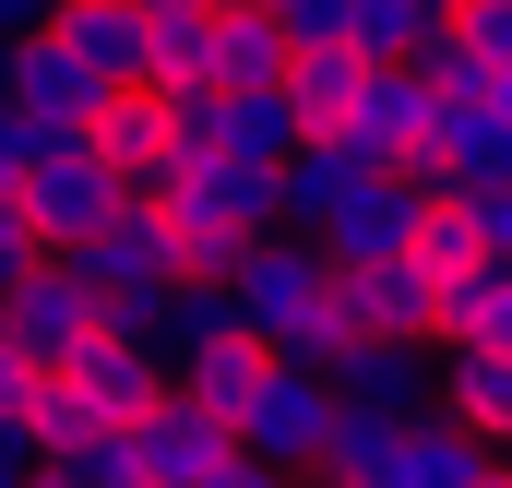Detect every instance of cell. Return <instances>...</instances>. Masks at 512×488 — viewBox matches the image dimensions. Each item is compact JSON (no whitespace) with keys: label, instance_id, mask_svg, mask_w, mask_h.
I'll return each mask as SVG.
<instances>
[{"label":"cell","instance_id":"obj_32","mask_svg":"<svg viewBox=\"0 0 512 488\" xmlns=\"http://www.w3.org/2000/svg\"><path fill=\"white\" fill-rule=\"evenodd\" d=\"M24 262H36V227H24V203H0V286H12Z\"/></svg>","mask_w":512,"mask_h":488},{"label":"cell","instance_id":"obj_36","mask_svg":"<svg viewBox=\"0 0 512 488\" xmlns=\"http://www.w3.org/2000/svg\"><path fill=\"white\" fill-rule=\"evenodd\" d=\"M24 488H84V477H60V465H36V477H24Z\"/></svg>","mask_w":512,"mask_h":488},{"label":"cell","instance_id":"obj_16","mask_svg":"<svg viewBox=\"0 0 512 488\" xmlns=\"http://www.w3.org/2000/svg\"><path fill=\"white\" fill-rule=\"evenodd\" d=\"M286 60H298V48H286V24H274L262 0H215V60H203V72H215L227 96H251V84H286Z\"/></svg>","mask_w":512,"mask_h":488},{"label":"cell","instance_id":"obj_29","mask_svg":"<svg viewBox=\"0 0 512 488\" xmlns=\"http://www.w3.org/2000/svg\"><path fill=\"white\" fill-rule=\"evenodd\" d=\"M36 358H0V453H36Z\"/></svg>","mask_w":512,"mask_h":488},{"label":"cell","instance_id":"obj_4","mask_svg":"<svg viewBox=\"0 0 512 488\" xmlns=\"http://www.w3.org/2000/svg\"><path fill=\"white\" fill-rule=\"evenodd\" d=\"M120 191H131V179L108 167V155H96V143H84V131H72V143H60L48 167H24V227H36V250H72V239H96Z\"/></svg>","mask_w":512,"mask_h":488},{"label":"cell","instance_id":"obj_31","mask_svg":"<svg viewBox=\"0 0 512 488\" xmlns=\"http://www.w3.org/2000/svg\"><path fill=\"white\" fill-rule=\"evenodd\" d=\"M465 203H477V227H489V250L512 262V179H489V191H465Z\"/></svg>","mask_w":512,"mask_h":488},{"label":"cell","instance_id":"obj_24","mask_svg":"<svg viewBox=\"0 0 512 488\" xmlns=\"http://www.w3.org/2000/svg\"><path fill=\"white\" fill-rule=\"evenodd\" d=\"M298 143V108H286V84H251V96H227V155H286Z\"/></svg>","mask_w":512,"mask_h":488},{"label":"cell","instance_id":"obj_13","mask_svg":"<svg viewBox=\"0 0 512 488\" xmlns=\"http://www.w3.org/2000/svg\"><path fill=\"white\" fill-rule=\"evenodd\" d=\"M48 36H60L96 84H155V72H143V12H131V0H60Z\"/></svg>","mask_w":512,"mask_h":488},{"label":"cell","instance_id":"obj_6","mask_svg":"<svg viewBox=\"0 0 512 488\" xmlns=\"http://www.w3.org/2000/svg\"><path fill=\"white\" fill-rule=\"evenodd\" d=\"M429 334H346L334 358H322V381H334V405H370V417H417L429 405Z\"/></svg>","mask_w":512,"mask_h":488},{"label":"cell","instance_id":"obj_19","mask_svg":"<svg viewBox=\"0 0 512 488\" xmlns=\"http://www.w3.org/2000/svg\"><path fill=\"white\" fill-rule=\"evenodd\" d=\"M143 12V72L155 84H191L215 60V0H131Z\"/></svg>","mask_w":512,"mask_h":488},{"label":"cell","instance_id":"obj_12","mask_svg":"<svg viewBox=\"0 0 512 488\" xmlns=\"http://www.w3.org/2000/svg\"><path fill=\"white\" fill-rule=\"evenodd\" d=\"M477 465H489V441H477L465 417L417 405V417L393 429V465H382V488H477Z\"/></svg>","mask_w":512,"mask_h":488},{"label":"cell","instance_id":"obj_26","mask_svg":"<svg viewBox=\"0 0 512 488\" xmlns=\"http://www.w3.org/2000/svg\"><path fill=\"white\" fill-rule=\"evenodd\" d=\"M60 477H84V488H143V465H131V429H84L72 453H48Z\"/></svg>","mask_w":512,"mask_h":488},{"label":"cell","instance_id":"obj_1","mask_svg":"<svg viewBox=\"0 0 512 488\" xmlns=\"http://www.w3.org/2000/svg\"><path fill=\"white\" fill-rule=\"evenodd\" d=\"M227 298H239V334H251L262 358H334L346 346L334 334V262H322V239H298V227H262L227 262Z\"/></svg>","mask_w":512,"mask_h":488},{"label":"cell","instance_id":"obj_15","mask_svg":"<svg viewBox=\"0 0 512 488\" xmlns=\"http://www.w3.org/2000/svg\"><path fill=\"white\" fill-rule=\"evenodd\" d=\"M429 346H501V358H512V262H501V250L429 298Z\"/></svg>","mask_w":512,"mask_h":488},{"label":"cell","instance_id":"obj_14","mask_svg":"<svg viewBox=\"0 0 512 488\" xmlns=\"http://www.w3.org/2000/svg\"><path fill=\"white\" fill-rule=\"evenodd\" d=\"M429 405H441V417H465L477 441H512V358H501V346H441Z\"/></svg>","mask_w":512,"mask_h":488},{"label":"cell","instance_id":"obj_9","mask_svg":"<svg viewBox=\"0 0 512 488\" xmlns=\"http://www.w3.org/2000/svg\"><path fill=\"white\" fill-rule=\"evenodd\" d=\"M429 274L382 250V262H334V334H429Z\"/></svg>","mask_w":512,"mask_h":488},{"label":"cell","instance_id":"obj_25","mask_svg":"<svg viewBox=\"0 0 512 488\" xmlns=\"http://www.w3.org/2000/svg\"><path fill=\"white\" fill-rule=\"evenodd\" d=\"M24 429H36V465H48V453H72V441H84V429H108V417L72 393V369H36V417H24Z\"/></svg>","mask_w":512,"mask_h":488},{"label":"cell","instance_id":"obj_22","mask_svg":"<svg viewBox=\"0 0 512 488\" xmlns=\"http://www.w3.org/2000/svg\"><path fill=\"white\" fill-rule=\"evenodd\" d=\"M441 24H453V0H358V12H346V36H358L370 60H417Z\"/></svg>","mask_w":512,"mask_h":488},{"label":"cell","instance_id":"obj_21","mask_svg":"<svg viewBox=\"0 0 512 488\" xmlns=\"http://www.w3.org/2000/svg\"><path fill=\"white\" fill-rule=\"evenodd\" d=\"M393 429H405V417H370V405H334V429H322V465H310V477L382 488V465H393Z\"/></svg>","mask_w":512,"mask_h":488},{"label":"cell","instance_id":"obj_20","mask_svg":"<svg viewBox=\"0 0 512 488\" xmlns=\"http://www.w3.org/2000/svg\"><path fill=\"white\" fill-rule=\"evenodd\" d=\"M167 381H179L203 417H227V429H239V405H251V381H262V346H251V334H215L203 358H179Z\"/></svg>","mask_w":512,"mask_h":488},{"label":"cell","instance_id":"obj_23","mask_svg":"<svg viewBox=\"0 0 512 488\" xmlns=\"http://www.w3.org/2000/svg\"><path fill=\"white\" fill-rule=\"evenodd\" d=\"M167 96V155H227V84L191 72V84H155Z\"/></svg>","mask_w":512,"mask_h":488},{"label":"cell","instance_id":"obj_30","mask_svg":"<svg viewBox=\"0 0 512 488\" xmlns=\"http://www.w3.org/2000/svg\"><path fill=\"white\" fill-rule=\"evenodd\" d=\"M274 24H286V48H322V36H346V12L358 0H262Z\"/></svg>","mask_w":512,"mask_h":488},{"label":"cell","instance_id":"obj_35","mask_svg":"<svg viewBox=\"0 0 512 488\" xmlns=\"http://www.w3.org/2000/svg\"><path fill=\"white\" fill-rule=\"evenodd\" d=\"M24 477H36V453H0V488H24Z\"/></svg>","mask_w":512,"mask_h":488},{"label":"cell","instance_id":"obj_34","mask_svg":"<svg viewBox=\"0 0 512 488\" xmlns=\"http://www.w3.org/2000/svg\"><path fill=\"white\" fill-rule=\"evenodd\" d=\"M477 488H512V441H489V465H477Z\"/></svg>","mask_w":512,"mask_h":488},{"label":"cell","instance_id":"obj_3","mask_svg":"<svg viewBox=\"0 0 512 488\" xmlns=\"http://www.w3.org/2000/svg\"><path fill=\"white\" fill-rule=\"evenodd\" d=\"M131 465H143V488H215L227 465H239V429H227V417H203V405L167 381V393L131 417Z\"/></svg>","mask_w":512,"mask_h":488},{"label":"cell","instance_id":"obj_8","mask_svg":"<svg viewBox=\"0 0 512 488\" xmlns=\"http://www.w3.org/2000/svg\"><path fill=\"white\" fill-rule=\"evenodd\" d=\"M60 369H72V393H84V405H96L108 429H131V417H143V405L167 393V358H155L143 334H120V322H96V334H84V346H72Z\"/></svg>","mask_w":512,"mask_h":488},{"label":"cell","instance_id":"obj_37","mask_svg":"<svg viewBox=\"0 0 512 488\" xmlns=\"http://www.w3.org/2000/svg\"><path fill=\"white\" fill-rule=\"evenodd\" d=\"M0 358H12V322H0Z\"/></svg>","mask_w":512,"mask_h":488},{"label":"cell","instance_id":"obj_5","mask_svg":"<svg viewBox=\"0 0 512 488\" xmlns=\"http://www.w3.org/2000/svg\"><path fill=\"white\" fill-rule=\"evenodd\" d=\"M0 322H12V358H36V369H60L84 334H96V298H84V274L60 262V250H36L12 286H0Z\"/></svg>","mask_w":512,"mask_h":488},{"label":"cell","instance_id":"obj_38","mask_svg":"<svg viewBox=\"0 0 512 488\" xmlns=\"http://www.w3.org/2000/svg\"><path fill=\"white\" fill-rule=\"evenodd\" d=\"M310 488H346V477H310Z\"/></svg>","mask_w":512,"mask_h":488},{"label":"cell","instance_id":"obj_18","mask_svg":"<svg viewBox=\"0 0 512 488\" xmlns=\"http://www.w3.org/2000/svg\"><path fill=\"white\" fill-rule=\"evenodd\" d=\"M405 262H417L429 286L477 274V262H489V227H477V203H465V191H429V203H417V227H405Z\"/></svg>","mask_w":512,"mask_h":488},{"label":"cell","instance_id":"obj_27","mask_svg":"<svg viewBox=\"0 0 512 488\" xmlns=\"http://www.w3.org/2000/svg\"><path fill=\"white\" fill-rule=\"evenodd\" d=\"M60 143H72V120H48V108H12V96H0V167H12V179H24V167H48Z\"/></svg>","mask_w":512,"mask_h":488},{"label":"cell","instance_id":"obj_11","mask_svg":"<svg viewBox=\"0 0 512 488\" xmlns=\"http://www.w3.org/2000/svg\"><path fill=\"white\" fill-rule=\"evenodd\" d=\"M0 96H12V108H48V120L84 131V108H96L108 84H96V72H84V60H72L48 24H36V36H12V48H0Z\"/></svg>","mask_w":512,"mask_h":488},{"label":"cell","instance_id":"obj_17","mask_svg":"<svg viewBox=\"0 0 512 488\" xmlns=\"http://www.w3.org/2000/svg\"><path fill=\"white\" fill-rule=\"evenodd\" d=\"M358 84H370V48H358V36L298 48V60H286V108H298V131H334L346 108H358Z\"/></svg>","mask_w":512,"mask_h":488},{"label":"cell","instance_id":"obj_28","mask_svg":"<svg viewBox=\"0 0 512 488\" xmlns=\"http://www.w3.org/2000/svg\"><path fill=\"white\" fill-rule=\"evenodd\" d=\"M453 48L489 60V72H512V0H453Z\"/></svg>","mask_w":512,"mask_h":488},{"label":"cell","instance_id":"obj_7","mask_svg":"<svg viewBox=\"0 0 512 488\" xmlns=\"http://www.w3.org/2000/svg\"><path fill=\"white\" fill-rule=\"evenodd\" d=\"M429 120H441V84L417 72V60H370V84H358V108H346V143L370 155V167H393V155H417L429 143Z\"/></svg>","mask_w":512,"mask_h":488},{"label":"cell","instance_id":"obj_2","mask_svg":"<svg viewBox=\"0 0 512 488\" xmlns=\"http://www.w3.org/2000/svg\"><path fill=\"white\" fill-rule=\"evenodd\" d=\"M322 429H334V381H322V358H262L251 405H239V453L310 477V465H322Z\"/></svg>","mask_w":512,"mask_h":488},{"label":"cell","instance_id":"obj_10","mask_svg":"<svg viewBox=\"0 0 512 488\" xmlns=\"http://www.w3.org/2000/svg\"><path fill=\"white\" fill-rule=\"evenodd\" d=\"M84 143L120 167L131 191H155V179L179 167V155H167V96H155V84H108V96L84 108Z\"/></svg>","mask_w":512,"mask_h":488},{"label":"cell","instance_id":"obj_33","mask_svg":"<svg viewBox=\"0 0 512 488\" xmlns=\"http://www.w3.org/2000/svg\"><path fill=\"white\" fill-rule=\"evenodd\" d=\"M48 12H60V0H0V48H12V36H36Z\"/></svg>","mask_w":512,"mask_h":488}]
</instances>
